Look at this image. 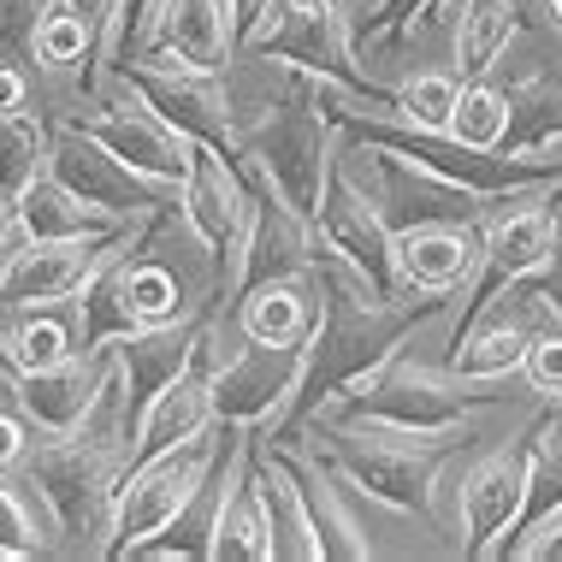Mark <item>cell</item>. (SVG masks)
<instances>
[{"instance_id":"e0dca14e","label":"cell","mask_w":562,"mask_h":562,"mask_svg":"<svg viewBox=\"0 0 562 562\" xmlns=\"http://www.w3.org/2000/svg\"><path fill=\"white\" fill-rule=\"evenodd\" d=\"M83 344V326L78 314H59V308H30V314H7V361L19 373H36V368H59L71 361Z\"/></svg>"},{"instance_id":"d4e9b609","label":"cell","mask_w":562,"mask_h":562,"mask_svg":"<svg viewBox=\"0 0 562 562\" xmlns=\"http://www.w3.org/2000/svg\"><path fill=\"white\" fill-rule=\"evenodd\" d=\"M19 243V202H12V190L0 184V255Z\"/></svg>"},{"instance_id":"52a82bcc","label":"cell","mask_w":562,"mask_h":562,"mask_svg":"<svg viewBox=\"0 0 562 562\" xmlns=\"http://www.w3.org/2000/svg\"><path fill=\"white\" fill-rule=\"evenodd\" d=\"M178 214L214 255H225L243 237L249 220V184L237 172V155L220 143H190V178L178 190Z\"/></svg>"},{"instance_id":"44dd1931","label":"cell","mask_w":562,"mask_h":562,"mask_svg":"<svg viewBox=\"0 0 562 562\" xmlns=\"http://www.w3.org/2000/svg\"><path fill=\"white\" fill-rule=\"evenodd\" d=\"M456 101H462V78H456V71H415V78L397 89L391 119H397V125L427 131V136H445ZM379 125H385V119H379Z\"/></svg>"},{"instance_id":"7402d4cb","label":"cell","mask_w":562,"mask_h":562,"mask_svg":"<svg viewBox=\"0 0 562 562\" xmlns=\"http://www.w3.org/2000/svg\"><path fill=\"white\" fill-rule=\"evenodd\" d=\"M521 373H527V385H533L539 397L562 403V326L533 331V344H527V356H521Z\"/></svg>"},{"instance_id":"5b68a950","label":"cell","mask_w":562,"mask_h":562,"mask_svg":"<svg viewBox=\"0 0 562 562\" xmlns=\"http://www.w3.org/2000/svg\"><path fill=\"white\" fill-rule=\"evenodd\" d=\"M108 237H71V243H30V237H19L7 255H0V314L66 308V302L89 284L95 255H101Z\"/></svg>"},{"instance_id":"cb8c5ba5","label":"cell","mask_w":562,"mask_h":562,"mask_svg":"<svg viewBox=\"0 0 562 562\" xmlns=\"http://www.w3.org/2000/svg\"><path fill=\"white\" fill-rule=\"evenodd\" d=\"M36 108V95H30V71L19 59H0V119L7 113H30Z\"/></svg>"},{"instance_id":"9a60e30c","label":"cell","mask_w":562,"mask_h":562,"mask_svg":"<svg viewBox=\"0 0 562 562\" xmlns=\"http://www.w3.org/2000/svg\"><path fill=\"white\" fill-rule=\"evenodd\" d=\"M30 59L48 83H71L89 71V59H101V30L78 19L66 0H48L36 19V36H30Z\"/></svg>"},{"instance_id":"83f0119b","label":"cell","mask_w":562,"mask_h":562,"mask_svg":"<svg viewBox=\"0 0 562 562\" xmlns=\"http://www.w3.org/2000/svg\"><path fill=\"white\" fill-rule=\"evenodd\" d=\"M544 19H551V30H562V0H544Z\"/></svg>"},{"instance_id":"7a4b0ae2","label":"cell","mask_w":562,"mask_h":562,"mask_svg":"<svg viewBox=\"0 0 562 562\" xmlns=\"http://www.w3.org/2000/svg\"><path fill=\"white\" fill-rule=\"evenodd\" d=\"M214 462H220V438L202 432L190 445L155 456V462L131 468L125 492H119V515H113V557H143L160 533H172V521L214 480Z\"/></svg>"},{"instance_id":"484cf974","label":"cell","mask_w":562,"mask_h":562,"mask_svg":"<svg viewBox=\"0 0 562 562\" xmlns=\"http://www.w3.org/2000/svg\"><path fill=\"white\" fill-rule=\"evenodd\" d=\"M12 385H19V368H12L7 356H0V397H12Z\"/></svg>"},{"instance_id":"603a6c76","label":"cell","mask_w":562,"mask_h":562,"mask_svg":"<svg viewBox=\"0 0 562 562\" xmlns=\"http://www.w3.org/2000/svg\"><path fill=\"white\" fill-rule=\"evenodd\" d=\"M36 427L24 420V408L19 403H0V474H19V468L30 462V450H36V438H30Z\"/></svg>"},{"instance_id":"2e32d148","label":"cell","mask_w":562,"mask_h":562,"mask_svg":"<svg viewBox=\"0 0 562 562\" xmlns=\"http://www.w3.org/2000/svg\"><path fill=\"white\" fill-rule=\"evenodd\" d=\"M533 344V331H521L515 321H497V314H474L468 331L456 338L450 349V373L456 379H474V385H492V379H509L521 373V356Z\"/></svg>"},{"instance_id":"ba28073f","label":"cell","mask_w":562,"mask_h":562,"mask_svg":"<svg viewBox=\"0 0 562 562\" xmlns=\"http://www.w3.org/2000/svg\"><path fill=\"white\" fill-rule=\"evenodd\" d=\"M101 368H108V338L89 344V349H78V356L59 361V368L19 373V385H12V403L24 408V420L36 427V438H66V432H78L83 408L95 403Z\"/></svg>"},{"instance_id":"8fae6325","label":"cell","mask_w":562,"mask_h":562,"mask_svg":"<svg viewBox=\"0 0 562 562\" xmlns=\"http://www.w3.org/2000/svg\"><path fill=\"white\" fill-rule=\"evenodd\" d=\"M326 308H314V272H272V279L249 284L237 296V326L249 331L255 344H279V349H302L321 331Z\"/></svg>"},{"instance_id":"5bb4252c","label":"cell","mask_w":562,"mask_h":562,"mask_svg":"<svg viewBox=\"0 0 562 562\" xmlns=\"http://www.w3.org/2000/svg\"><path fill=\"white\" fill-rule=\"evenodd\" d=\"M515 30V0H462L450 19V36H456V71H462V83L474 78H492V66H504Z\"/></svg>"},{"instance_id":"d6986e66","label":"cell","mask_w":562,"mask_h":562,"mask_svg":"<svg viewBox=\"0 0 562 562\" xmlns=\"http://www.w3.org/2000/svg\"><path fill=\"white\" fill-rule=\"evenodd\" d=\"M48 148H54V119L42 108L7 113L0 119V184L19 195L30 178L48 172Z\"/></svg>"},{"instance_id":"277c9868","label":"cell","mask_w":562,"mask_h":562,"mask_svg":"<svg viewBox=\"0 0 562 562\" xmlns=\"http://www.w3.org/2000/svg\"><path fill=\"white\" fill-rule=\"evenodd\" d=\"M527 485H533V456L527 445H504L492 456H480L456 485V527H462V551L468 557H497L504 539L521 527L527 509Z\"/></svg>"},{"instance_id":"7c38bea8","label":"cell","mask_w":562,"mask_h":562,"mask_svg":"<svg viewBox=\"0 0 562 562\" xmlns=\"http://www.w3.org/2000/svg\"><path fill=\"white\" fill-rule=\"evenodd\" d=\"M19 202V237L30 243H71V237H108L119 232L125 220H113V214H101L95 202H83L71 184H59L54 172H42V178H30V184L12 195Z\"/></svg>"},{"instance_id":"8992f818","label":"cell","mask_w":562,"mask_h":562,"mask_svg":"<svg viewBox=\"0 0 562 562\" xmlns=\"http://www.w3.org/2000/svg\"><path fill=\"white\" fill-rule=\"evenodd\" d=\"M474 220H415L391 243V267H397V296L420 291L427 302L462 291L485 261V237L468 232Z\"/></svg>"},{"instance_id":"4316f807","label":"cell","mask_w":562,"mask_h":562,"mask_svg":"<svg viewBox=\"0 0 562 562\" xmlns=\"http://www.w3.org/2000/svg\"><path fill=\"white\" fill-rule=\"evenodd\" d=\"M302 12H344V0H296Z\"/></svg>"},{"instance_id":"ffe728a7","label":"cell","mask_w":562,"mask_h":562,"mask_svg":"<svg viewBox=\"0 0 562 562\" xmlns=\"http://www.w3.org/2000/svg\"><path fill=\"white\" fill-rule=\"evenodd\" d=\"M36 492H19L0 474V562H24V557H59L54 521L36 515L42 504H30Z\"/></svg>"},{"instance_id":"9c48e42d","label":"cell","mask_w":562,"mask_h":562,"mask_svg":"<svg viewBox=\"0 0 562 562\" xmlns=\"http://www.w3.org/2000/svg\"><path fill=\"white\" fill-rule=\"evenodd\" d=\"M220 415H214V385H207V373L184 368L178 379H166L155 397H143L136 408V432H131V468L155 462V456L190 445V438L214 432Z\"/></svg>"},{"instance_id":"30bf717a","label":"cell","mask_w":562,"mask_h":562,"mask_svg":"<svg viewBox=\"0 0 562 562\" xmlns=\"http://www.w3.org/2000/svg\"><path fill=\"white\" fill-rule=\"evenodd\" d=\"M249 480H255V497H261L267 527H272V557H291V562L326 557L321 521L308 509V492H302V474L291 468V456L284 450L249 456Z\"/></svg>"},{"instance_id":"3957f363","label":"cell","mask_w":562,"mask_h":562,"mask_svg":"<svg viewBox=\"0 0 562 562\" xmlns=\"http://www.w3.org/2000/svg\"><path fill=\"white\" fill-rule=\"evenodd\" d=\"M48 172L59 184H71L83 195V202H95L101 214L113 220H136V214H160V207H172L178 195L155 190L148 178H136L125 160L113 155V148H101L95 136H89L78 119H54V148H48Z\"/></svg>"},{"instance_id":"ac0fdd59","label":"cell","mask_w":562,"mask_h":562,"mask_svg":"<svg viewBox=\"0 0 562 562\" xmlns=\"http://www.w3.org/2000/svg\"><path fill=\"white\" fill-rule=\"evenodd\" d=\"M509 119H515L509 89H497L492 78H474V83H462V101H456L445 136H450V143H462V148L492 155V148L509 143Z\"/></svg>"},{"instance_id":"6da1fadb","label":"cell","mask_w":562,"mask_h":562,"mask_svg":"<svg viewBox=\"0 0 562 562\" xmlns=\"http://www.w3.org/2000/svg\"><path fill=\"white\" fill-rule=\"evenodd\" d=\"M66 119H78L101 148H113V155L125 160L136 178H148L155 190H166V195L184 190L195 136L178 131L172 119H166L155 101L136 89L131 71H108V78H95V83H89V95H83V113H66Z\"/></svg>"},{"instance_id":"4fadbf2b","label":"cell","mask_w":562,"mask_h":562,"mask_svg":"<svg viewBox=\"0 0 562 562\" xmlns=\"http://www.w3.org/2000/svg\"><path fill=\"white\" fill-rule=\"evenodd\" d=\"M557 255V214L551 207H515V214H497L485 225V291L509 279H527V272H544Z\"/></svg>"}]
</instances>
